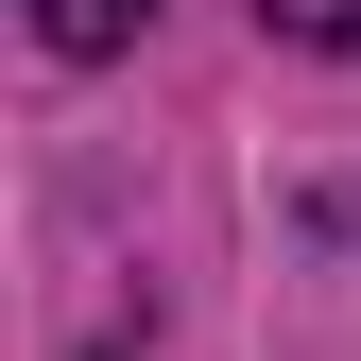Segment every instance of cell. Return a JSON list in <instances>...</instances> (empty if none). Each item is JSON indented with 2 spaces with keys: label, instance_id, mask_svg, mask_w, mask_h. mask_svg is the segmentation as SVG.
<instances>
[{
  "label": "cell",
  "instance_id": "6da1fadb",
  "mask_svg": "<svg viewBox=\"0 0 361 361\" xmlns=\"http://www.w3.org/2000/svg\"><path fill=\"white\" fill-rule=\"evenodd\" d=\"M18 18H35V52L104 69V52H138V35H155V0H18Z\"/></svg>",
  "mask_w": 361,
  "mask_h": 361
},
{
  "label": "cell",
  "instance_id": "7a4b0ae2",
  "mask_svg": "<svg viewBox=\"0 0 361 361\" xmlns=\"http://www.w3.org/2000/svg\"><path fill=\"white\" fill-rule=\"evenodd\" d=\"M258 35H293V52H327V69H361V0H258Z\"/></svg>",
  "mask_w": 361,
  "mask_h": 361
}]
</instances>
